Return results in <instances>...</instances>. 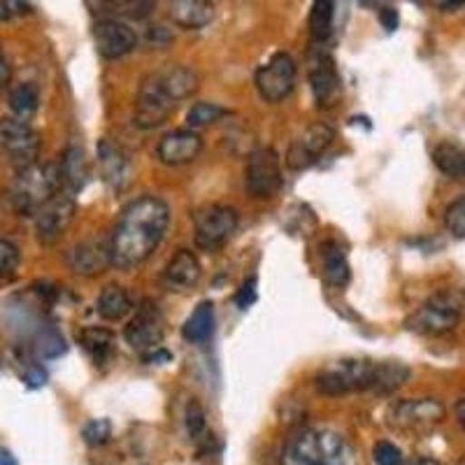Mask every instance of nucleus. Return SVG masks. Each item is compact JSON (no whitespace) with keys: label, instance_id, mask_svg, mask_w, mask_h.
Instances as JSON below:
<instances>
[{"label":"nucleus","instance_id":"1","mask_svg":"<svg viewBox=\"0 0 465 465\" xmlns=\"http://www.w3.org/2000/svg\"><path fill=\"white\" fill-rule=\"evenodd\" d=\"M170 226L168 203L156 196H140L128 203L110 235L112 265L131 270L144 263L161 247Z\"/></svg>","mask_w":465,"mask_h":465},{"label":"nucleus","instance_id":"2","mask_svg":"<svg viewBox=\"0 0 465 465\" xmlns=\"http://www.w3.org/2000/svg\"><path fill=\"white\" fill-rule=\"evenodd\" d=\"M201 86V77L189 65L170 64L153 70L143 80L135 98L133 124L143 131L163 126L182 101L191 98Z\"/></svg>","mask_w":465,"mask_h":465},{"label":"nucleus","instance_id":"3","mask_svg":"<svg viewBox=\"0 0 465 465\" xmlns=\"http://www.w3.org/2000/svg\"><path fill=\"white\" fill-rule=\"evenodd\" d=\"M354 444L333 429H301L282 451V465H356Z\"/></svg>","mask_w":465,"mask_h":465},{"label":"nucleus","instance_id":"4","mask_svg":"<svg viewBox=\"0 0 465 465\" xmlns=\"http://www.w3.org/2000/svg\"><path fill=\"white\" fill-rule=\"evenodd\" d=\"M61 191H64V182H61L58 163H33L19 170L10 201L22 217H35L40 207L47 205Z\"/></svg>","mask_w":465,"mask_h":465},{"label":"nucleus","instance_id":"5","mask_svg":"<svg viewBox=\"0 0 465 465\" xmlns=\"http://www.w3.org/2000/svg\"><path fill=\"white\" fill-rule=\"evenodd\" d=\"M377 375V361L342 359L328 365L314 377L317 391L323 396H347L356 391H372Z\"/></svg>","mask_w":465,"mask_h":465},{"label":"nucleus","instance_id":"6","mask_svg":"<svg viewBox=\"0 0 465 465\" xmlns=\"http://www.w3.org/2000/svg\"><path fill=\"white\" fill-rule=\"evenodd\" d=\"M460 314H463V301L454 291H438L435 296L417 307L410 317H407L405 326L419 335H429V338H438V335L450 333L459 326Z\"/></svg>","mask_w":465,"mask_h":465},{"label":"nucleus","instance_id":"7","mask_svg":"<svg viewBox=\"0 0 465 465\" xmlns=\"http://www.w3.org/2000/svg\"><path fill=\"white\" fill-rule=\"evenodd\" d=\"M386 419L398 433L423 435L442 423L444 405L438 398H407L393 402Z\"/></svg>","mask_w":465,"mask_h":465},{"label":"nucleus","instance_id":"8","mask_svg":"<svg viewBox=\"0 0 465 465\" xmlns=\"http://www.w3.org/2000/svg\"><path fill=\"white\" fill-rule=\"evenodd\" d=\"M240 214L231 205H207L193 214V240L205 252L223 247L232 238V232L238 231Z\"/></svg>","mask_w":465,"mask_h":465},{"label":"nucleus","instance_id":"9","mask_svg":"<svg viewBox=\"0 0 465 465\" xmlns=\"http://www.w3.org/2000/svg\"><path fill=\"white\" fill-rule=\"evenodd\" d=\"M284 184L282 177V161L275 149L259 147L247 156L244 165V186L252 198H272Z\"/></svg>","mask_w":465,"mask_h":465},{"label":"nucleus","instance_id":"10","mask_svg":"<svg viewBox=\"0 0 465 465\" xmlns=\"http://www.w3.org/2000/svg\"><path fill=\"white\" fill-rule=\"evenodd\" d=\"M298 80V65L293 56L277 52L268 64L256 70V89L265 103H282L293 91Z\"/></svg>","mask_w":465,"mask_h":465},{"label":"nucleus","instance_id":"11","mask_svg":"<svg viewBox=\"0 0 465 465\" xmlns=\"http://www.w3.org/2000/svg\"><path fill=\"white\" fill-rule=\"evenodd\" d=\"M124 338L140 354H147V351L159 349L165 338V322L159 305L152 301L140 302L133 319L128 322L126 331H124Z\"/></svg>","mask_w":465,"mask_h":465},{"label":"nucleus","instance_id":"12","mask_svg":"<svg viewBox=\"0 0 465 465\" xmlns=\"http://www.w3.org/2000/svg\"><path fill=\"white\" fill-rule=\"evenodd\" d=\"M0 149L10 153V159L16 165H22L24 170L35 163L37 153H40V138L24 119L3 116L0 119Z\"/></svg>","mask_w":465,"mask_h":465},{"label":"nucleus","instance_id":"13","mask_svg":"<svg viewBox=\"0 0 465 465\" xmlns=\"http://www.w3.org/2000/svg\"><path fill=\"white\" fill-rule=\"evenodd\" d=\"M77 203L68 191H61L35 214V235L43 244H56L74 219Z\"/></svg>","mask_w":465,"mask_h":465},{"label":"nucleus","instance_id":"14","mask_svg":"<svg viewBox=\"0 0 465 465\" xmlns=\"http://www.w3.org/2000/svg\"><path fill=\"white\" fill-rule=\"evenodd\" d=\"M335 131L328 124H312L291 143L289 153H286V165L291 170H307L312 168L322 159L326 149L333 144Z\"/></svg>","mask_w":465,"mask_h":465},{"label":"nucleus","instance_id":"15","mask_svg":"<svg viewBox=\"0 0 465 465\" xmlns=\"http://www.w3.org/2000/svg\"><path fill=\"white\" fill-rule=\"evenodd\" d=\"M310 86H312L314 101L319 107L335 105L340 91H342V82H340L333 56L323 52L322 47L310 54Z\"/></svg>","mask_w":465,"mask_h":465},{"label":"nucleus","instance_id":"16","mask_svg":"<svg viewBox=\"0 0 465 465\" xmlns=\"http://www.w3.org/2000/svg\"><path fill=\"white\" fill-rule=\"evenodd\" d=\"M94 43L103 58L114 61V58L126 56V54H131L133 49L138 47V35H135V31L128 24L107 16V19L95 22Z\"/></svg>","mask_w":465,"mask_h":465},{"label":"nucleus","instance_id":"17","mask_svg":"<svg viewBox=\"0 0 465 465\" xmlns=\"http://www.w3.org/2000/svg\"><path fill=\"white\" fill-rule=\"evenodd\" d=\"M203 152V138L191 128H177L165 133L156 147V156L165 165H186L198 159Z\"/></svg>","mask_w":465,"mask_h":465},{"label":"nucleus","instance_id":"18","mask_svg":"<svg viewBox=\"0 0 465 465\" xmlns=\"http://www.w3.org/2000/svg\"><path fill=\"white\" fill-rule=\"evenodd\" d=\"M98 168H101L103 182H105L112 191L126 189L128 182H131V156L124 152V147L112 143L110 138H103L101 143H98Z\"/></svg>","mask_w":465,"mask_h":465},{"label":"nucleus","instance_id":"19","mask_svg":"<svg viewBox=\"0 0 465 465\" xmlns=\"http://www.w3.org/2000/svg\"><path fill=\"white\" fill-rule=\"evenodd\" d=\"M68 263L73 272L84 277H95L105 272L112 265L110 238L107 240H84L68 252Z\"/></svg>","mask_w":465,"mask_h":465},{"label":"nucleus","instance_id":"20","mask_svg":"<svg viewBox=\"0 0 465 465\" xmlns=\"http://www.w3.org/2000/svg\"><path fill=\"white\" fill-rule=\"evenodd\" d=\"M201 275L203 268L201 261L196 259V254L189 252V249H180V252L168 261V265H165L163 280L170 289L184 291L191 289V286H196L198 282H201Z\"/></svg>","mask_w":465,"mask_h":465},{"label":"nucleus","instance_id":"21","mask_svg":"<svg viewBox=\"0 0 465 465\" xmlns=\"http://www.w3.org/2000/svg\"><path fill=\"white\" fill-rule=\"evenodd\" d=\"M58 168H61V182H64V191H68L70 196L80 193L82 189L89 182V163H86L84 149L77 147V144H70L64 152L61 161H58Z\"/></svg>","mask_w":465,"mask_h":465},{"label":"nucleus","instance_id":"22","mask_svg":"<svg viewBox=\"0 0 465 465\" xmlns=\"http://www.w3.org/2000/svg\"><path fill=\"white\" fill-rule=\"evenodd\" d=\"M170 19L186 31L210 26L214 19V5L205 0H174L170 3Z\"/></svg>","mask_w":465,"mask_h":465},{"label":"nucleus","instance_id":"23","mask_svg":"<svg viewBox=\"0 0 465 465\" xmlns=\"http://www.w3.org/2000/svg\"><path fill=\"white\" fill-rule=\"evenodd\" d=\"M319 254H322L323 261V280H326V284L342 289L349 282V277H351L342 247L338 242H333V240H328V242H323L319 247Z\"/></svg>","mask_w":465,"mask_h":465},{"label":"nucleus","instance_id":"24","mask_svg":"<svg viewBox=\"0 0 465 465\" xmlns=\"http://www.w3.org/2000/svg\"><path fill=\"white\" fill-rule=\"evenodd\" d=\"M212 333H214V302L201 301L196 310L191 312V317L184 322L182 335H184L186 342L201 344L210 340Z\"/></svg>","mask_w":465,"mask_h":465},{"label":"nucleus","instance_id":"25","mask_svg":"<svg viewBox=\"0 0 465 465\" xmlns=\"http://www.w3.org/2000/svg\"><path fill=\"white\" fill-rule=\"evenodd\" d=\"M133 310L128 291L119 284H107L98 296V314L105 322H122Z\"/></svg>","mask_w":465,"mask_h":465},{"label":"nucleus","instance_id":"26","mask_svg":"<svg viewBox=\"0 0 465 465\" xmlns=\"http://www.w3.org/2000/svg\"><path fill=\"white\" fill-rule=\"evenodd\" d=\"M80 344L95 365L110 363L114 356V335L107 328H84L80 333Z\"/></svg>","mask_w":465,"mask_h":465},{"label":"nucleus","instance_id":"27","mask_svg":"<svg viewBox=\"0 0 465 465\" xmlns=\"http://www.w3.org/2000/svg\"><path fill=\"white\" fill-rule=\"evenodd\" d=\"M410 368L401 361H377V375H375V386L372 391L380 393V396H391L410 380Z\"/></svg>","mask_w":465,"mask_h":465},{"label":"nucleus","instance_id":"28","mask_svg":"<svg viewBox=\"0 0 465 465\" xmlns=\"http://www.w3.org/2000/svg\"><path fill=\"white\" fill-rule=\"evenodd\" d=\"M335 24V3L328 0H317L310 12V35L317 45H323L333 33Z\"/></svg>","mask_w":465,"mask_h":465},{"label":"nucleus","instance_id":"29","mask_svg":"<svg viewBox=\"0 0 465 465\" xmlns=\"http://www.w3.org/2000/svg\"><path fill=\"white\" fill-rule=\"evenodd\" d=\"M40 107V89L33 82H22L10 91V110L16 119L26 122L28 116Z\"/></svg>","mask_w":465,"mask_h":465},{"label":"nucleus","instance_id":"30","mask_svg":"<svg viewBox=\"0 0 465 465\" xmlns=\"http://www.w3.org/2000/svg\"><path fill=\"white\" fill-rule=\"evenodd\" d=\"M433 161L444 174L450 177H465V149L459 144L442 143L433 152Z\"/></svg>","mask_w":465,"mask_h":465},{"label":"nucleus","instance_id":"31","mask_svg":"<svg viewBox=\"0 0 465 465\" xmlns=\"http://www.w3.org/2000/svg\"><path fill=\"white\" fill-rule=\"evenodd\" d=\"M228 114H231V112H228L223 105H219V103L203 101L191 107L189 114H186V122H189L191 131H193V128L212 126V124H217L219 119H223V116Z\"/></svg>","mask_w":465,"mask_h":465},{"label":"nucleus","instance_id":"32","mask_svg":"<svg viewBox=\"0 0 465 465\" xmlns=\"http://www.w3.org/2000/svg\"><path fill=\"white\" fill-rule=\"evenodd\" d=\"M19 263H22L19 249L10 240H0V286L15 280Z\"/></svg>","mask_w":465,"mask_h":465},{"label":"nucleus","instance_id":"33","mask_svg":"<svg viewBox=\"0 0 465 465\" xmlns=\"http://www.w3.org/2000/svg\"><path fill=\"white\" fill-rule=\"evenodd\" d=\"M65 340L54 331V328H47L43 333L37 335L35 340V351L37 356H43V359H58L61 354H65Z\"/></svg>","mask_w":465,"mask_h":465},{"label":"nucleus","instance_id":"34","mask_svg":"<svg viewBox=\"0 0 465 465\" xmlns=\"http://www.w3.org/2000/svg\"><path fill=\"white\" fill-rule=\"evenodd\" d=\"M82 438L89 447H103L112 438V423L110 419H91L82 430Z\"/></svg>","mask_w":465,"mask_h":465},{"label":"nucleus","instance_id":"35","mask_svg":"<svg viewBox=\"0 0 465 465\" xmlns=\"http://www.w3.org/2000/svg\"><path fill=\"white\" fill-rule=\"evenodd\" d=\"M444 226H447V231H450L454 238H465V196L447 207V212H444Z\"/></svg>","mask_w":465,"mask_h":465},{"label":"nucleus","instance_id":"36","mask_svg":"<svg viewBox=\"0 0 465 465\" xmlns=\"http://www.w3.org/2000/svg\"><path fill=\"white\" fill-rule=\"evenodd\" d=\"M184 419H186V433H189L191 438L198 440L203 433H205V429H207L205 410H203V405L196 401V398H191L189 405H186Z\"/></svg>","mask_w":465,"mask_h":465},{"label":"nucleus","instance_id":"37","mask_svg":"<svg viewBox=\"0 0 465 465\" xmlns=\"http://www.w3.org/2000/svg\"><path fill=\"white\" fill-rule=\"evenodd\" d=\"M372 460H375V465H405L401 447H396L393 442H386V440L372 447Z\"/></svg>","mask_w":465,"mask_h":465},{"label":"nucleus","instance_id":"38","mask_svg":"<svg viewBox=\"0 0 465 465\" xmlns=\"http://www.w3.org/2000/svg\"><path fill=\"white\" fill-rule=\"evenodd\" d=\"M107 7H114V15L131 16V19H143L149 12L156 7V3H147V0H131V3H105Z\"/></svg>","mask_w":465,"mask_h":465},{"label":"nucleus","instance_id":"39","mask_svg":"<svg viewBox=\"0 0 465 465\" xmlns=\"http://www.w3.org/2000/svg\"><path fill=\"white\" fill-rule=\"evenodd\" d=\"M256 286H259V280H256V277H249V280L242 282L240 291L235 293V305H238L240 310H247V307L254 305L256 298H259V291H256Z\"/></svg>","mask_w":465,"mask_h":465},{"label":"nucleus","instance_id":"40","mask_svg":"<svg viewBox=\"0 0 465 465\" xmlns=\"http://www.w3.org/2000/svg\"><path fill=\"white\" fill-rule=\"evenodd\" d=\"M31 12L28 3H16V0H0V22H7L12 16L26 15Z\"/></svg>","mask_w":465,"mask_h":465},{"label":"nucleus","instance_id":"41","mask_svg":"<svg viewBox=\"0 0 465 465\" xmlns=\"http://www.w3.org/2000/svg\"><path fill=\"white\" fill-rule=\"evenodd\" d=\"M24 381H26L28 389H40V386L47 384V372H45L40 365H31V368L24 372Z\"/></svg>","mask_w":465,"mask_h":465},{"label":"nucleus","instance_id":"42","mask_svg":"<svg viewBox=\"0 0 465 465\" xmlns=\"http://www.w3.org/2000/svg\"><path fill=\"white\" fill-rule=\"evenodd\" d=\"M380 22H381V26H384V31L386 33H393L398 28V22H401V19H398V10L393 5H384L380 10Z\"/></svg>","mask_w":465,"mask_h":465},{"label":"nucleus","instance_id":"43","mask_svg":"<svg viewBox=\"0 0 465 465\" xmlns=\"http://www.w3.org/2000/svg\"><path fill=\"white\" fill-rule=\"evenodd\" d=\"M143 359H144V363H149V365H161V363H170V361H173V354H170V351H165L163 347H159V349H153V351H147V354H143Z\"/></svg>","mask_w":465,"mask_h":465},{"label":"nucleus","instance_id":"44","mask_svg":"<svg viewBox=\"0 0 465 465\" xmlns=\"http://www.w3.org/2000/svg\"><path fill=\"white\" fill-rule=\"evenodd\" d=\"M10 82V65H7V58L0 49V86H5Z\"/></svg>","mask_w":465,"mask_h":465},{"label":"nucleus","instance_id":"45","mask_svg":"<svg viewBox=\"0 0 465 465\" xmlns=\"http://www.w3.org/2000/svg\"><path fill=\"white\" fill-rule=\"evenodd\" d=\"M405 465H442V463L435 459H430V456H414V459L405 460Z\"/></svg>","mask_w":465,"mask_h":465},{"label":"nucleus","instance_id":"46","mask_svg":"<svg viewBox=\"0 0 465 465\" xmlns=\"http://www.w3.org/2000/svg\"><path fill=\"white\" fill-rule=\"evenodd\" d=\"M0 465H19V460L12 456L10 450H5V447H0Z\"/></svg>","mask_w":465,"mask_h":465},{"label":"nucleus","instance_id":"47","mask_svg":"<svg viewBox=\"0 0 465 465\" xmlns=\"http://www.w3.org/2000/svg\"><path fill=\"white\" fill-rule=\"evenodd\" d=\"M456 419H459V423H460V429L465 430V398H460L459 402H456Z\"/></svg>","mask_w":465,"mask_h":465},{"label":"nucleus","instance_id":"48","mask_svg":"<svg viewBox=\"0 0 465 465\" xmlns=\"http://www.w3.org/2000/svg\"><path fill=\"white\" fill-rule=\"evenodd\" d=\"M440 7H444V10H456V7H463V3H440Z\"/></svg>","mask_w":465,"mask_h":465},{"label":"nucleus","instance_id":"49","mask_svg":"<svg viewBox=\"0 0 465 465\" xmlns=\"http://www.w3.org/2000/svg\"><path fill=\"white\" fill-rule=\"evenodd\" d=\"M459 465H465V459H463V460H460V463H459Z\"/></svg>","mask_w":465,"mask_h":465}]
</instances>
